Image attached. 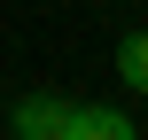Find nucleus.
Masks as SVG:
<instances>
[{
    "label": "nucleus",
    "mask_w": 148,
    "mask_h": 140,
    "mask_svg": "<svg viewBox=\"0 0 148 140\" xmlns=\"http://www.w3.org/2000/svg\"><path fill=\"white\" fill-rule=\"evenodd\" d=\"M55 140H140V125L117 101H62V132Z\"/></svg>",
    "instance_id": "nucleus-1"
},
{
    "label": "nucleus",
    "mask_w": 148,
    "mask_h": 140,
    "mask_svg": "<svg viewBox=\"0 0 148 140\" xmlns=\"http://www.w3.org/2000/svg\"><path fill=\"white\" fill-rule=\"evenodd\" d=\"M117 78H125L133 94H148V31H125V39H117Z\"/></svg>",
    "instance_id": "nucleus-3"
},
{
    "label": "nucleus",
    "mask_w": 148,
    "mask_h": 140,
    "mask_svg": "<svg viewBox=\"0 0 148 140\" xmlns=\"http://www.w3.org/2000/svg\"><path fill=\"white\" fill-rule=\"evenodd\" d=\"M8 132L16 140H55L62 132V101H55V94H23V101L8 109Z\"/></svg>",
    "instance_id": "nucleus-2"
}]
</instances>
